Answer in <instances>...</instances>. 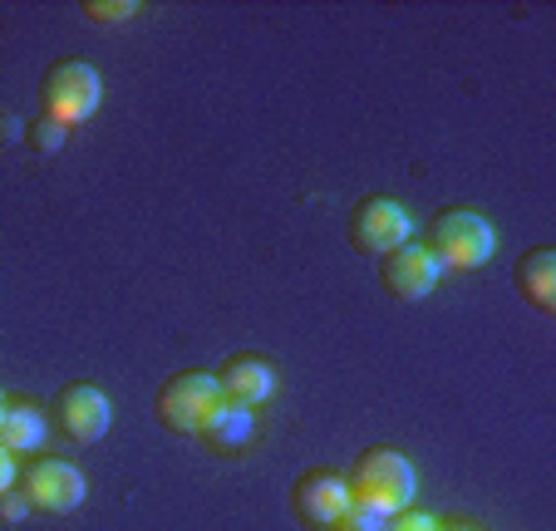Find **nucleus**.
Instances as JSON below:
<instances>
[{"label":"nucleus","instance_id":"obj_1","mask_svg":"<svg viewBox=\"0 0 556 531\" xmlns=\"http://www.w3.org/2000/svg\"><path fill=\"white\" fill-rule=\"evenodd\" d=\"M345 492H350V507L369 511V517H394V511L414 507L419 478H414V463L400 448H365L350 463Z\"/></svg>","mask_w":556,"mask_h":531},{"label":"nucleus","instance_id":"obj_2","mask_svg":"<svg viewBox=\"0 0 556 531\" xmlns=\"http://www.w3.org/2000/svg\"><path fill=\"white\" fill-rule=\"evenodd\" d=\"M497 231L478 207H439L424 231V251L439 261V271H478L493 261Z\"/></svg>","mask_w":556,"mask_h":531},{"label":"nucleus","instance_id":"obj_3","mask_svg":"<svg viewBox=\"0 0 556 531\" xmlns=\"http://www.w3.org/2000/svg\"><path fill=\"white\" fill-rule=\"evenodd\" d=\"M217 408H222V389H217V379H212V369H178V375H168L153 394L157 423L182 438H202V428L212 423Z\"/></svg>","mask_w":556,"mask_h":531},{"label":"nucleus","instance_id":"obj_4","mask_svg":"<svg viewBox=\"0 0 556 531\" xmlns=\"http://www.w3.org/2000/svg\"><path fill=\"white\" fill-rule=\"evenodd\" d=\"M99 99H104V84H99V69L89 60H54L40 79V114L54 118V124H85V118L99 114Z\"/></svg>","mask_w":556,"mask_h":531},{"label":"nucleus","instance_id":"obj_5","mask_svg":"<svg viewBox=\"0 0 556 531\" xmlns=\"http://www.w3.org/2000/svg\"><path fill=\"white\" fill-rule=\"evenodd\" d=\"M409 231H414V217L394 198H359L345 222L350 246L365 251V256H384V251L404 246Z\"/></svg>","mask_w":556,"mask_h":531},{"label":"nucleus","instance_id":"obj_6","mask_svg":"<svg viewBox=\"0 0 556 531\" xmlns=\"http://www.w3.org/2000/svg\"><path fill=\"white\" fill-rule=\"evenodd\" d=\"M109 418H114V408H109L104 389L94 384H64L60 394L50 399V428L60 438H70V443H99V438L109 433Z\"/></svg>","mask_w":556,"mask_h":531},{"label":"nucleus","instance_id":"obj_7","mask_svg":"<svg viewBox=\"0 0 556 531\" xmlns=\"http://www.w3.org/2000/svg\"><path fill=\"white\" fill-rule=\"evenodd\" d=\"M89 482L85 472L74 463H60V458H30L21 472V497L30 502L35 511H50V517H64L85 502Z\"/></svg>","mask_w":556,"mask_h":531},{"label":"nucleus","instance_id":"obj_8","mask_svg":"<svg viewBox=\"0 0 556 531\" xmlns=\"http://www.w3.org/2000/svg\"><path fill=\"white\" fill-rule=\"evenodd\" d=\"M350 507V492H345V478L340 472H326V468H311L291 482V511L301 527L311 531H330L336 517Z\"/></svg>","mask_w":556,"mask_h":531},{"label":"nucleus","instance_id":"obj_9","mask_svg":"<svg viewBox=\"0 0 556 531\" xmlns=\"http://www.w3.org/2000/svg\"><path fill=\"white\" fill-rule=\"evenodd\" d=\"M439 261L424 251V241H404V246L384 251L379 256V286H384L394 301H424L439 286Z\"/></svg>","mask_w":556,"mask_h":531},{"label":"nucleus","instance_id":"obj_10","mask_svg":"<svg viewBox=\"0 0 556 531\" xmlns=\"http://www.w3.org/2000/svg\"><path fill=\"white\" fill-rule=\"evenodd\" d=\"M212 379H217V389H222V404L256 408L276 394V365L266 354H252V350L227 354L222 369H212Z\"/></svg>","mask_w":556,"mask_h":531},{"label":"nucleus","instance_id":"obj_11","mask_svg":"<svg viewBox=\"0 0 556 531\" xmlns=\"http://www.w3.org/2000/svg\"><path fill=\"white\" fill-rule=\"evenodd\" d=\"M513 281H517V295H522L532 311L552 315L556 311V251L552 246L522 251V256H517Z\"/></svg>","mask_w":556,"mask_h":531},{"label":"nucleus","instance_id":"obj_12","mask_svg":"<svg viewBox=\"0 0 556 531\" xmlns=\"http://www.w3.org/2000/svg\"><path fill=\"white\" fill-rule=\"evenodd\" d=\"M45 414L35 404H25V399H11L5 404V414H0V448L11 453H40L45 448Z\"/></svg>","mask_w":556,"mask_h":531},{"label":"nucleus","instance_id":"obj_13","mask_svg":"<svg viewBox=\"0 0 556 531\" xmlns=\"http://www.w3.org/2000/svg\"><path fill=\"white\" fill-rule=\"evenodd\" d=\"M252 433H256L252 408H242V404H222L217 414H212V423L202 428L207 448H217V453H237V448H247V443H252Z\"/></svg>","mask_w":556,"mask_h":531},{"label":"nucleus","instance_id":"obj_14","mask_svg":"<svg viewBox=\"0 0 556 531\" xmlns=\"http://www.w3.org/2000/svg\"><path fill=\"white\" fill-rule=\"evenodd\" d=\"M64 134H70V128H64V124H54V118H45V114H40L30 128H25V143H30L35 153H60V148H64Z\"/></svg>","mask_w":556,"mask_h":531},{"label":"nucleus","instance_id":"obj_15","mask_svg":"<svg viewBox=\"0 0 556 531\" xmlns=\"http://www.w3.org/2000/svg\"><path fill=\"white\" fill-rule=\"evenodd\" d=\"M134 0H85V15L99 25H118V21H134Z\"/></svg>","mask_w":556,"mask_h":531},{"label":"nucleus","instance_id":"obj_16","mask_svg":"<svg viewBox=\"0 0 556 531\" xmlns=\"http://www.w3.org/2000/svg\"><path fill=\"white\" fill-rule=\"evenodd\" d=\"M379 531H443V527L429 517V511H414V507H404V511H394V517H384V521H379Z\"/></svg>","mask_w":556,"mask_h":531},{"label":"nucleus","instance_id":"obj_17","mask_svg":"<svg viewBox=\"0 0 556 531\" xmlns=\"http://www.w3.org/2000/svg\"><path fill=\"white\" fill-rule=\"evenodd\" d=\"M379 521L384 517H369V511H359V507H345L330 531H379Z\"/></svg>","mask_w":556,"mask_h":531},{"label":"nucleus","instance_id":"obj_18","mask_svg":"<svg viewBox=\"0 0 556 531\" xmlns=\"http://www.w3.org/2000/svg\"><path fill=\"white\" fill-rule=\"evenodd\" d=\"M25 511H30V502H25L21 492H5V497H0V517L5 521H21Z\"/></svg>","mask_w":556,"mask_h":531},{"label":"nucleus","instance_id":"obj_19","mask_svg":"<svg viewBox=\"0 0 556 531\" xmlns=\"http://www.w3.org/2000/svg\"><path fill=\"white\" fill-rule=\"evenodd\" d=\"M15 488V458L5 448H0V497H5V492Z\"/></svg>","mask_w":556,"mask_h":531},{"label":"nucleus","instance_id":"obj_20","mask_svg":"<svg viewBox=\"0 0 556 531\" xmlns=\"http://www.w3.org/2000/svg\"><path fill=\"white\" fill-rule=\"evenodd\" d=\"M25 134V124L15 114H0V143H15V138Z\"/></svg>","mask_w":556,"mask_h":531},{"label":"nucleus","instance_id":"obj_21","mask_svg":"<svg viewBox=\"0 0 556 531\" xmlns=\"http://www.w3.org/2000/svg\"><path fill=\"white\" fill-rule=\"evenodd\" d=\"M5 404H11V399H5V394H0V414H5Z\"/></svg>","mask_w":556,"mask_h":531},{"label":"nucleus","instance_id":"obj_22","mask_svg":"<svg viewBox=\"0 0 556 531\" xmlns=\"http://www.w3.org/2000/svg\"><path fill=\"white\" fill-rule=\"evenodd\" d=\"M448 531H472V527H448Z\"/></svg>","mask_w":556,"mask_h":531}]
</instances>
